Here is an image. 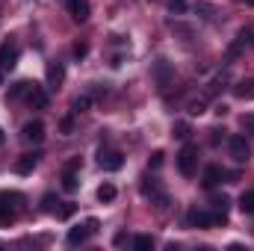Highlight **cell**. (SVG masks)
<instances>
[{
	"label": "cell",
	"mask_w": 254,
	"mask_h": 251,
	"mask_svg": "<svg viewBox=\"0 0 254 251\" xmlns=\"http://www.w3.org/2000/svg\"><path fill=\"white\" fill-rule=\"evenodd\" d=\"M60 127H63V133L68 136V133L74 130V119H71V116H65V119H63V125H60Z\"/></svg>",
	"instance_id": "cell-33"
},
{
	"label": "cell",
	"mask_w": 254,
	"mask_h": 251,
	"mask_svg": "<svg viewBox=\"0 0 254 251\" xmlns=\"http://www.w3.org/2000/svg\"><path fill=\"white\" fill-rule=\"evenodd\" d=\"M65 80V65L63 63H51L48 65V86L51 89H60Z\"/></svg>",
	"instance_id": "cell-13"
},
{
	"label": "cell",
	"mask_w": 254,
	"mask_h": 251,
	"mask_svg": "<svg viewBox=\"0 0 254 251\" xmlns=\"http://www.w3.org/2000/svg\"><path fill=\"white\" fill-rule=\"evenodd\" d=\"M133 249H136V251H148V249H154V237H148V234H139V237L133 240Z\"/></svg>",
	"instance_id": "cell-22"
},
{
	"label": "cell",
	"mask_w": 254,
	"mask_h": 251,
	"mask_svg": "<svg viewBox=\"0 0 254 251\" xmlns=\"http://www.w3.org/2000/svg\"><path fill=\"white\" fill-rule=\"evenodd\" d=\"M172 133H175V139H187L190 136V125L187 122H178V125L172 127Z\"/></svg>",
	"instance_id": "cell-27"
},
{
	"label": "cell",
	"mask_w": 254,
	"mask_h": 251,
	"mask_svg": "<svg viewBox=\"0 0 254 251\" xmlns=\"http://www.w3.org/2000/svg\"><path fill=\"white\" fill-rule=\"evenodd\" d=\"M163 157H166V154H163V151H154V154H151V157H148V169H154V172H157V169H160V166H163Z\"/></svg>",
	"instance_id": "cell-28"
},
{
	"label": "cell",
	"mask_w": 254,
	"mask_h": 251,
	"mask_svg": "<svg viewBox=\"0 0 254 251\" xmlns=\"http://www.w3.org/2000/svg\"><path fill=\"white\" fill-rule=\"evenodd\" d=\"M65 9H68L71 21H77V24L89 21V15H92V6H89V0H65Z\"/></svg>",
	"instance_id": "cell-7"
},
{
	"label": "cell",
	"mask_w": 254,
	"mask_h": 251,
	"mask_svg": "<svg viewBox=\"0 0 254 251\" xmlns=\"http://www.w3.org/2000/svg\"><path fill=\"white\" fill-rule=\"evenodd\" d=\"M3 142H6V136H3V130H0V145H3Z\"/></svg>",
	"instance_id": "cell-36"
},
{
	"label": "cell",
	"mask_w": 254,
	"mask_h": 251,
	"mask_svg": "<svg viewBox=\"0 0 254 251\" xmlns=\"http://www.w3.org/2000/svg\"><path fill=\"white\" fill-rule=\"evenodd\" d=\"M234 95H237V98H243V101H254V77L240 80V83L234 86Z\"/></svg>",
	"instance_id": "cell-15"
},
{
	"label": "cell",
	"mask_w": 254,
	"mask_h": 251,
	"mask_svg": "<svg viewBox=\"0 0 254 251\" xmlns=\"http://www.w3.org/2000/svg\"><path fill=\"white\" fill-rule=\"evenodd\" d=\"M240 125H243V130H246L249 136H254V113H249V116H243V122H240Z\"/></svg>",
	"instance_id": "cell-29"
},
{
	"label": "cell",
	"mask_w": 254,
	"mask_h": 251,
	"mask_svg": "<svg viewBox=\"0 0 254 251\" xmlns=\"http://www.w3.org/2000/svg\"><path fill=\"white\" fill-rule=\"evenodd\" d=\"M139 192H142V195L157 207V210H166V207H169V195L163 192V187H160V181H157V178L145 175V178L139 181Z\"/></svg>",
	"instance_id": "cell-1"
},
{
	"label": "cell",
	"mask_w": 254,
	"mask_h": 251,
	"mask_svg": "<svg viewBox=\"0 0 254 251\" xmlns=\"http://www.w3.org/2000/svg\"><path fill=\"white\" fill-rule=\"evenodd\" d=\"M228 151H231V157H234L237 163H246V160L252 157V148H249V139H246V136H240V133L228 139Z\"/></svg>",
	"instance_id": "cell-6"
},
{
	"label": "cell",
	"mask_w": 254,
	"mask_h": 251,
	"mask_svg": "<svg viewBox=\"0 0 254 251\" xmlns=\"http://www.w3.org/2000/svg\"><path fill=\"white\" fill-rule=\"evenodd\" d=\"M225 178H228V169H222V166H207L201 184H204V189H213V187H219Z\"/></svg>",
	"instance_id": "cell-10"
},
{
	"label": "cell",
	"mask_w": 254,
	"mask_h": 251,
	"mask_svg": "<svg viewBox=\"0 0 254 251\" xmlns=\"http://www.w3.org/2000/svg\"><path fill=\"white\" fill-rule=\"evenodd\" d=\"M228 204H231V201H228L225 195H219V198H213V210H216L219 216H225V219H228Z\"/></svg>",
	"instance_id": "cell-26"
},
{
	"label": "cell",
	"mask_w": 254,
	"mask_h": 251,
	"mask_svg": "<svg viewBox=\"0 0 254 251\" xmlns=\"http://www.w3.org/2000/svg\"><path fill=\"white\" fill-rule=\"evenodd\" d=\"M39 157H42V154H24V157H18V160H15V172H18V175H30V172L39 166Z\"/></svg>",
	"instance_id": "cell-12"
},
{
	"label": "cell",
	"mask_w": 254,
	"mask_h": 251,
	"mask_svg": "<svg viewBox=\"0 0 254 251\" xmlns=\"http://www.w3.org/2000/svg\"><path fill=\"white\" fill-rule=\"evenodd\" d=\"M210 133H213V136H210V142H213V145H219V139H225V130H219V127H213Z\"/></svg>",
	"instance_id": "cell-34"
},
{
	"label": "cell",
	"mask_w": 254,
	"mask_h": 251,
	"mask_svg": "<svg viewBox=\"0 0 254 251\" xmlns=\"http://www.w3.org/2000/svg\"><path fill=\"white\" fill-rule=\"evenodd\" d=\"M63 189L65 192H77L80 189V178L74 169H63Z\"/></svg>",
	"instance_id": "cell-17"
},
{
	"label": "cell",
	"mask_w": 254,
	"mask_h": 251,
	"mask_svg": "<svg viewBox=\"0 0 254 251\" xmlns=\"http://www.w3.org/2000/svg\"><path fill=\"white\" fill-rule=\"evenodd\" d=\"M18 207H12V204H6V201H0V228H9V225H15V213Z\"/></svg>",
	"instance_id": "cell-16"
},
{
	"label": "cell",
	"mask_w": 254,
	"mask_h": 251,
	"mask_svg": "<svg viewBox=\"0 0 254 251\" xmlns=\"http://www.w3.org/2000/svg\"><path fill=\"white\" fill-rule=\"evenodd\" d=\"M169 9H172L175 15H184V12H187V0H169Z\"/></svg>",
	"instance_id": "cell-30"
},
{
	"label": "cell",
	"mask_w": 254,
	"mask_h": 251,
	"mask_svg": "<svg viewBox=\"0 0 254 251\" xmlns=\"http://www.w3.org/2000/svg\"><path fill=\"white\" fill-rule=\"evenodd\" d=\"M21 139L24 142H33V145H39L42 139H45V125L36 119V122H27V125L21 127Z\"/></svg>",
	"instance_id": "cell-9"
},
{
	"label": "cell",
	"mask_w": 254,
	"mask_h": 251,
	"mask_svg": "<svg viewBox=\"0 0 254 251\" xmlns=\"http://www.w3.org/2000/svg\"><path fill=\"white\" fill-rule=\"evenodd\" d=\"M246 3H249V6H254V0H246Z\"/></svg>",
	"instance_id": "cell-37"
},
{
	"label": "cell",
	"mask_w": 254,
	"mask_h": 251,
	"mask_svg": "<svg viewBox=\"0 0 254 251\" xmlns=\"http://www.w3.org/2000/svg\"><path fill=\"white\" fill-rule=\"evenodd\" d=\"M240 210H243L246 216H254V189H249V192L240 195Z\"/></svg>",
	"instance_id": "cell-19"
},
{
	"label": "cell",
	"mask_w": 254,
	"mask_h": 251,
	"mask_svg": "<svg viewBox=\"0 0 254 251\" xmlns=\"http://www.w3.org/2000/svg\"><path fill=\"white\" fill-rule=\"evenodd\" d=\"M219 222H225V216H219L216 210L207 213V210L192 207L190 213H187V225H190V228H213V225H219Z\"/></svg>",
	"instance_id": "cell-4"
},
{
	"label": "cell",
	"mask_w": 254,
	"mask_h": 251,
	"mask_svg": "<svg viewBox=\"0 0 254 251\" xmlns=\"http://www.w3.org/2000/svg\"><path fill=\"white\" fill-rule=\"evenodd\" d=\"M237 39H240V42H243L246 48H252V45H254V24H249V27H243Z\"/></svg>",
	"instance_id": "cell-24"
},
{
	"label": "cell",
	"mask_w": 254,
	"mask_h": 251,
	"mask_svg": "<svg viewBox=\"0 0 254 251\" xmlns=\"http://www.w3.org/2000/svg\"><path fill=\"white\" fill-rule=\"evenodd\" d=\"M207 110V98H198V101H190V107H187V113L190 116H201Z\"/></svg>",
	"instance_id": "cell-25"
},
{
	"label": "cell",
	"mask_w": 254,
	"mask_h": 251,
	"mask_svg": "<svg viewBox=\"0 0 254 251\" xmlns=\"http://www.w3.org/2000/svg\"><path fill=\"white\" fill-rule=\"evenodd\" d=\"M243 51H246V45H243V42L237 39V42H234V45L228 48V54H225V63H234L237 57H243Z\"/></svg>",
	"instance_id": "cell-23"
},
{
	"label": "cell",
	"mask_w": 254,
	"mask_h": 251,
	"mask_svg": "<svg viewBox=\"0 0 254 251\" xmlns=\"http://www.w3.org/2000/svg\"><path fill=\"white\" fill-rule=\"evenodd\" d=\"M195 169H198V145H184L178 154V172L184 178H192Z\"/></svg>",
	"instance_id": "cell-2"
},
{
	"label": "cell",
	"mask_w": 254,
	"mask_h": 251,
	"mask_svg": "<svg viewBox=\"0 0 254 251\" xmlns=\"http://www.w3.org/2000/svg\"><path fill=\"white\" fill-rule=\"evenodd\" d=\"M30 89H33V80H18V83H12V89L6 92V101H18V98L30 95Z\"/></svg>",
	"instance_id": "cell-14"
},
{
	"label": "cell",
	"mask_w": 254,
	"mask_h": 251,
	"mask_svg": "<svg viewBox=\"0 0 254 251\" xmlns=\"http://www.w3.org/2000/svg\"><path fill=\"white\" fill-rule=\"evenodd\" d=\"M116 195H119L116 184H101V187H98V201H104V204L116 201Z\"/></svg>",
	"instance_id": "cell-18"
},
{
	"label": "cell",
	"mask_w": 254,
	"mask_h": 251,
	"mask_svg": "<svg viewBox=\"0 0 254 251\" xmlns=\"http://www.w3.org/2000/svg\"><path fill=\"white\" fill-rule=\"evenodd\" d=\"M92 234H98V219H86L83 225H74V228L68 231L65 243H68V246H83Z\"/></svg>",
	"instance_id": "cell-3"
},
{
	"label": "cell",
	"mask_w": 254,
	"mask_h": 251,
	"mask_svg": "<svg viewBox=\"0 0 254 251\" xmlns=\"http://www.w3.org/2000/svg\"><path fill=\"white\" fill-rule=\"evenodd\" d=\"M98 166H101L104 172H119V169L125 166V157H122V151H101Z\"/></svg>",
	"instance_id": "cell-8"
},
{
	"label": "cell",
	"mask_w": 254,
	"mask_h": 251,
	"mask_svg": "<svg viewBox=\"0 0 254 251\" xmlns=\"http://www.w3.org/2000/svg\"><path fill=\"white\" fill-rule=\"evenodd\" d=\"M86 54H89V42H77V45H74V57H77V60H83Z\"/></svg>",
	"instance_id": "cell-32"
},
{
	"label": "cell",
	"mask_w": 254,
	"mask_h": 251,
	"mask_svg": "<svg viewBox=\"0 0 254 251\" xmlns=\"http://www.w3.org/2000/svg\"><path fill=\"white\" fill-rule=\"evenodd\" d=\"M27 101H30V107L33 110H48V92L39 86V83H33V89H30V95H27Z\"/></svg>",
	"instance_id": "cell-11"
},
{
	"label": "cell",
	"mask_w": 254,
	"mask_h": 251,
	"mask_svg": "<svg viewBox=\"0 0 254 251\" xmlns=\"http://www.w3.org/2000/svg\"><path fill=\"white\" fill-rule=\"evenodd\" d=\"M92 101H95L92 95H80V98H74V104H71V110H74V113H86V110L92 107Z\"/></svg>",
	"instance_id": "cell-20"
},
{
	"label": "cell",
	"mask_w": 254,
	"mask_h": 251,
	"mask_svg": "<svg viewBox=\"0 0 254 251\" xmlns=\"http://www.w3.org/2000/svg\"><path fill=\"white\" fill-rule=\"evenodd\" d=\"M74 210H77L74 204H63V207L57 210V216H60V219H71V216H74Z\"/></svg>",
	"instance_id": "cell-31"
},
{
	"label": "cell",
	"mask_w": 254,
	"mask_h": 251,
	"mask_svg": "<svg viewBox=\"0 0 254 251\" xmlns=\"http://www.w3.org/2000/svg\"><path fill=\"white\" fill-rule=\"evenodd\" d=\"M113 243H116V246H125V243H127V234H125V231H119V234H116V240H113Z\"/></svg>",
	"instance_id": "cell-35"
},
{
	"label": "cell",
	"mask_w": 254,
	"mask_h": 251,
	"mask_svg": "<svg viewBox=\"0 0 254 251\" xmlns=\"http://www.w3.org/2000/svg\"><path fill=\"white\" fill-rule=\"evenodd\" d=\"M18 54H21V51H18L15 42H3V45H0V83H3V77L18 65Z\"/></svg>",
	"instance_id": "cell-5"
},
{
	"label": "cell",
	"mask_w": 254,
	"mask_h": 251,
	"mask_svg": "<svg viewBox=\"0 0 254 251\" xmlns=\"http://www.w3.org/2000/svg\"><path fill=\"white\" fill-rule=\"evenodd\" d=\"M60 204H63V201H60L57 195H51V192L42 198V210H45V213H57V210H60Z\"/></svg>",
	"instance_id": "cell-21"
}]
</instances>
